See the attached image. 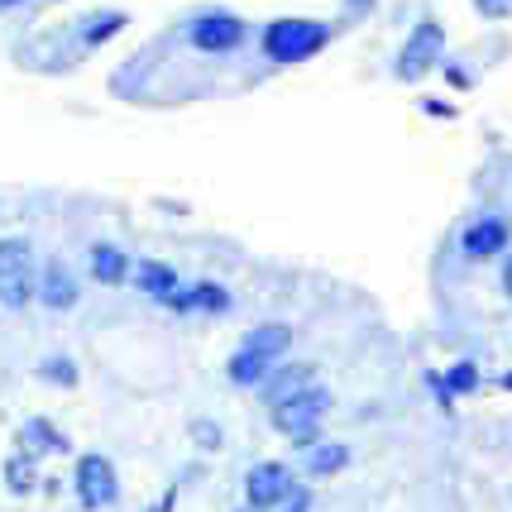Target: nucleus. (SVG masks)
<instances>
[{"label": "nucleus", "mask_w": 512, "mask_h": 512, "mask_svg": "<svg viewBox=\"0 0 512 512\" xmlns=\"http://www.w3.org/2000/svg\"><path fill=\"white\" fill-rule=\"evenodd\" d=\"M431 388H436L441 407H450L460 393H474V388H479V369H474L469 359H460V364H450V374H431Z\"/></svg>", "instance_id": "12"}, {"label": "nucleus", "mask_w": 512, "mask_h": 512, "mask_svg": "<svg viewBox=\"0 0 512 512\" xmlns=\"http://www.w3.org/2000/svg\"><path fill=\"white\" fill-rule=\"evenodd\" d=\"M39 292L34 283V259L24 240H0V302L5 307H24Z\"/></svg>", "instance_id": "3"}, {"label": "nucleus", "mask_w": 512, "mask_h": 512, "mask_svg": "<svg viewBox=\"0 0 512 512\" xmlns=\"http://www.w3.org/2000/svg\"><path fill=\"white\" fill-rule=\"evenodd\" d=\"M39 374H44L48 383H63V388H72V383H77V369H72V359H48Z\"/></svg>", "instance_id": "20"}, {"label": "nucleus", "mask_w": 512, "mask_h": 512, "mask_svg": "<svg viewBox=\"0 0 512 512\" xmlns=\"http://www.w3.org/2000/svg\"><path fill=\"white\" fill-rule=\"evenodd\" d=\"M120 29H125V15H101V24H87L82 39H87V44H106V39L120 34Z\"/></svg>", "instance_id": "19"}, {"label": "nucleus", "mask_w": 512, "mask_h": 512, "mask_svg": "<svg viewBox=\"0 0 512 512\" xmlns=\"http://www.w3.org/2000/svg\"><path fill=\"white\" fill-rule=\"evenodd\" d=\"M173 503H178V493L168 489V493H163V503H158V508H154V512H173Z\"/></svg>", "instance_id": "23"}, {"label": "nucleus", "mask_w": 512, "mask_h": 512, "mask_svg": "<svg viewBox=\"0 0 512 512\" xmlns=\"http://www.w3.org/2000/svg\"><path fill=\"white\" fill-rule=\"evenodd\" d=\"M48 450H67L63 431H58V426H48L44 417L24 422V431H20V455H29V460H39V455H48Z\"/></svg>", "instance_id": "14"}, {"label": "nucleus", "mask_w": 512, "mask_h": 512, "mask_svg": "<svg viewBox=\"0 0 512 512\" xmlns=\"http://www.w3.org/2000/svg\"><path fill=\"white\" fill-rule=\"evenodd\" d=\"M168 307L173 312H225L230 307V297H225V288H216V283H197V288H187V292H173L168 297Z\"/></svg>", "instance_id": "13"}, {"label": "nucleus", "mask_w": 512, "mask_h": 512, "mask_svg": "<svg viewBox=\"0 0 512 512\" xmlns=\"http://www.w3.org/2000/svg\"><path fill=\"white\" fill-rule=\"evenodd\" d=\"M288 493H292L288 465H278V460H264V465L249 469V479H245L249 508H278V503H283Z\"/></svg>", "instance_id": "6"}, {"label": "nucleus", "mask_w": 512, "mask_h": 512, "mask_svg": "<svg viewBox=\"0 0 512 512\" xmlns=\"http://www.w3.org/2000/svg\"><path fill=\"white\" fill-rule=\"evenodd\" d=\"M469 259H493V254H503L508 249V221H498V216H484V221H474L465 230V240H460Z\"/></svg>", "instance_id": "8"}, {"label": "nucleus", "mask_w": 512, "mask_h": 512, "mask_svg": "<svg viewBox=\"0 0 512 512\" xmlns=\"http://www.w3.org/2000/svg\"><path fill=\"white\" fill-rule=\"evenodd\" d=\"M474 5H479L484 15H508L512 10V0H474Z\"/></svg>", "instance_id": "22"}, {"label": "nucleus", "mask_w": 512, "mask_h": 512, "mask_svg": "<svg viewBox=\"0 0 512 512\" xmlns=\"http://www.w3.org/2000/svg\"><path fill=\"white\" fill-rule=\"evenodd\" d=\"M192 441H197L201 450H216L221 446V426L216 422H192Z\"/></svg>", "instance_id": "21"}, {"label": "nucleus", "mask_w": 512, "mask_h": 512, "mask_svg": "<svg viewBox=\"0 0 512 512\" xmlns=\"http://www.w3.org/2000/svg\"><path fill=\"white\" fill-rule=\"evenodd\" d=\"M441 53H446V29L436 20H422L412 29V39L402 44V58H398V77L402 82H422L431 67L441 63Z\"/></svg>", "instance_id": "4"}, {"label": "nucleus", "mask_w": 512, "mask_h": 512, "mask_svg": "<svg viewBox=\"0 0 512 512\" xmlns=\"http://www.w3.org/2000/svg\"><path fill=\"white\" fill-rule=\"evenodd\" d=\"M245 39V24L235 20V15H201L192 24V44L206 48V53H225V48H235Z\"/></svg>", "instance_id": "7"}, {"label": "nucleus", "mask_w": 512, "mask_h": 512, "mask_svg": "<svg viewBox=\"0 0 512 512\" xmlns=\"http://www.w3.org/2000/svg\"><path fill=\"white\" fill-rule=\"evenodd\" d=\"M288 345H292V331H288V326H283V321H268V326H254V331L245 335V345H240V350L268 359V364H278V359L288 355Z\"/></svg>", "instance_id": "11"}, {"label": "nucleus", "mask_w": 512, "mask_h": 512, "mask_svg": "<svg viewBox=\"0 0 512 512\" xmlns=\"http://www.w3.org/2000/svg\"><path fill=\"white\" fill-rule=\"evenodd\" d=\"M120 484H115V465L106 455H82L77 460V498H82V508H111Z\"/></svg>", "instance_id": "5"}, {"label": "nucleus", "mask_w": 512, "mask_h": 512, "mask_svg": "<svg viewBox=\"0 0 512 512\" xmlns=\"http://www.w3.org/2000/svg\"><path fill=\"white\" fill-rule=\"evenodd\" d=\"M91 273H96L101 283H120V278L130 273V259H125L115 245H96L91 249Z\"/></svg>", "instance_id": "16"}, {"label": "nucleus", "mask_w": 512, "mask_h": 512, "mask_svg": "<svg viewBox=\"0 0 512 512\" xmlns=\"http://www.w3.org/2000/svg\"><path fill=\"white\" fill-rule=\"evenodd\" d=\"M5 484H10L15 493H29V489H34V460H29V455L5 460Z\"/></svg>", "instance_id": "18"}, {"label": "nucleus", "mask_w": 512, "mask_h": 512, "mask_svg": "<svg viewBox=\"0 0 512 512\" xmlns=\"http://www.w3.org/2000/svg\"><path fill=\"white\" fill-rule=\"evenodd\" d=\"M498 383H503V388H508V393H512V369H508V374H503V379H498Z\"/></svg>", "instance_id": "26"}, {"label": "nucleus", "mask_w": 512, "mask_h": 512, "mask_svg": "<svg viewBox=\"0 0 512 512\" xmlns=\"http://www.w3.org/2000/svg\"><path fill=\"white\" fill-rule=\"evenodd\" d=\"M331 44V29L321 20H273L264 29V53L273 63H302Z\"/></svg>", "instance_id": "1"}, {"label": "nucleus", "mask_w": 512, "mask_h": 512, "mask_svg": "<svg viewBox=\"0 0 512 512\" xmlns=\"http://www.w3.org/2000/svg\"><path fill=\"white\" fill-rule=\"evenodd\" d=\"M0 5H15V0H0Z\"/></svg>", "instance_id": "28"}, {"label": "nucleus", "mask_w": 512, "mask_h": 512, "mask_svg": "<svg viewBox=\"0 0 512 512\" xmlns=\"http://www.w3.org/2000/svg\"><path fill=\"white\" fill-rule=\"evenodd\" d=\"M39 297H44L53 312H67V307H77V278H72V268L63 259H53L44 268V278H39Z\"/></svg>", "instance_id": "9"}, {"label": "nucleus", "mask_w": 512, "mask_h": 512, "mask_svg": "<svg viewBox=\"0 0 512 512\" xmlns=\"http://www.w3.org/2000/svg\"><path fill=\"white\" fill-rule=\"evenodd\" d=\"M345 465H350V450H345V446H316V450H307V469H312L316 479L340 474Z\"/></svg>", "instance_id": "17"}, {"label": "nucleus", "mask_w": 512, "mask_h": 512, "mask_svg": "<svg viewBox=\"0 0 512 512\" xmlns=\"http://www.w3.org/2000/svg\"><path fill=\"white\" fill-rule=\"evenodd\" d=\"M326 407H331V393L326 388H307V393L288 398L283 407H273V426L288 436L292 446L316 450V422L326 417Z\"/></svg>", "instance_id": "2"}, {"label": "nucleus", "mask_w": 512, "mask_h": 512, "mask_svg": "<svg viewBox=\"0 0 512 512\" xmlns=\"http://www.w3.org/2000/svg\"><path fill=\"white\" fill-rule=\"evenodd\" d=\"M312 374H316V364H288V369H278V374L264 383V402L268 407H283L288 398L312 388Z\"/></svg>", "instance_id": "10"}, {"label": "nucleus", "mask_w": 512, "mask_h": 512, "mask_svg": "<svg viewBox=\"0 0 512 512\" xmlns=\"http://www.w3.org/2000/svg\"><path fill=\"white\" fill-rule=\"evenodd\" d=\"M134 278H139V288L149 292V297H163V302H168L173 288H178V273L168 264H158V259H144V264L134 268Z\"/></svg>", "instance_id": "15"}, {"label": "nucleus", "mask_w": 512, "mask_h": 512, "mask_svg": "<svg viewBox=\"0 0 512 512\" xmlns=\"http://www.w3.org/2000/svg\"><path fill=\"white\" fill-rule=\"evenodd\" d=\"M350 5H374V0H350Z\"/></svg>", "instance_id": "27"}, {"label": "nucleus", "mask_w": 512, "mask_h": 512, "mask_svg": "<svg viewBox=\"0 0 512 512\" xmlns=\"http://www.w3.org/2000/svg\"><path fill=\"white\" fill-rule=\"evenodd\" d=\"M503 288H508V297H512V259L503 264Z\"/></svg>", "instance_id": "25"}, {"label": "nucleus", "mask_w": 512, "mask_h": 512, "mask_svg": "<svg viewBox=\"0 0 512 512\" xmlns=\"http://www.w3.org/2000/svg\"><path fill=\"white\" fill-rule=\"evenodd\" d=\"M288 512H307V493H292V508Z\"/></svg>", "instance_id": "24"}]
</instances>
